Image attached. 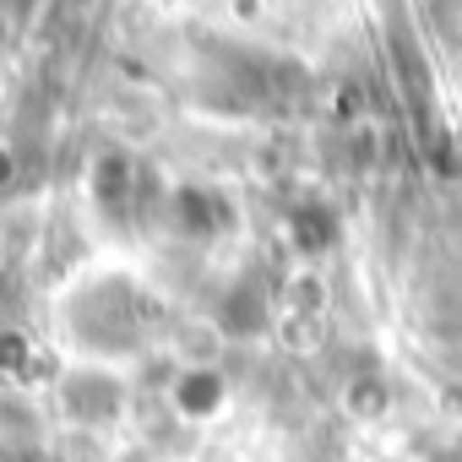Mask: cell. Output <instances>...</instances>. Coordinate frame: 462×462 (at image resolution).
<instances>
[{"mask_svg": "<svg viewBox=\"0 0 462 462\" xmlns=\"http://www.w3.org/2000/svg\"><path fill=\"white\" fill-rule=\"evenodd\" d=\"M207 402H223L217 375H185V381H180V408H185V413H207Z\"/></svg>", "mask_w": 462, "mask_h": 462, "instance_id": "obj_1", "label": "cell"}]
</instances>
